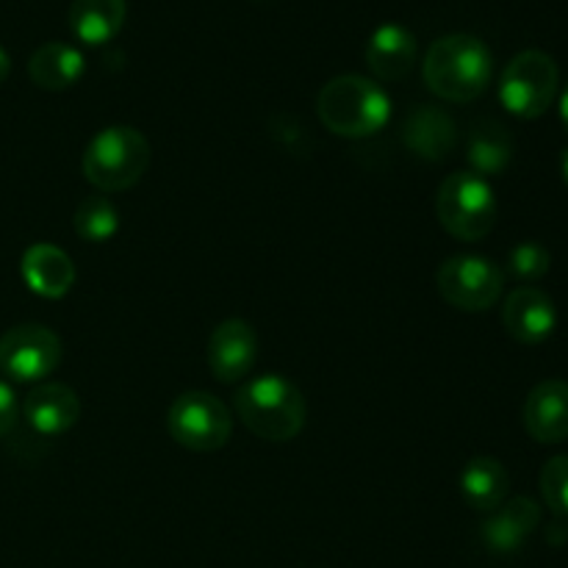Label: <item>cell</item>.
Returning a JSON list of instances; mask_svg holds the SVG:
<instances>
[{"label": "cell", "instance_id": "cell-1", "mask_svg": "<svg viewBox=\"0 0 568 568\" xmlns=\"http://www.w3.org/2000/svg\"><path fill=\"white\" fill-rule=\"evenodd\" d=\"M427 89L449 103L483 98L494 75L491 50L471 33H449L430 44L422 64Z\"/></svg>", "mask_w": 568, "mask_h": 568}, {"label": "cell", "instance_id": "cell-2", "mask_svg": "<svg viewBox=\"0 0 568 568\" xmlns=\"http://www.w3.org/2000/svg\"><path fill=\"white\" fill-rule=\"evenodd\" d=\"M239 419L264 442H292L303 433L308 405L303 392L281 375H261L244 383L233 397Z\"/></svg>", "mask_w": 568, "mask_h": 568}, {"label": "cell", "instance_id": "cell-3", "mask_svg": "<svg viewBox=\"0 0 568 568\" xmlns=\"http://www.w3.org/2000/svg\"><path fill=\"white\" fill-rule=\"evenodd\" d=\"M322 125L344 139L375 136L392 120V100L364 75H338L322 87L316 100Z\"/></svg>", "mask_w": 568, "mask_h": 568}, {"label": "cell", "instance_id": "cell-4", "mask_svg": "<svg viewBox=\"0 0 568 568\" xmlns=\"http://www.w3.org/2000/svg\"><path fill=\"white\" fill-rule=\"evenodd\" d=\"M150 166V142L131 125H111L89 142L83 175L103 194L136 186Z\"/></svg>", "mask_w": 568, "mask_h": 568}, {"label": "cell", "instance_id": "cell-5", "mask_svg": "<svg viewBox=\"0 0 568 568\" xmlns=\"http://www.w3.org/2000/svg\"><path fill=\"white\" fill-rule=\"evenodd\" d=\"M436 216L449 236L480 242L497 225V197L491 183L475 172L447 175L436 194Z\"/></svg>", "mask_w": 568, "mask_h": 568}, {"label": "cell", "instance_id": "cell-6", "mask_svg": "<svg viewBox=\"0 0 568 568\" xmlns=\"http://www.w3.org/2000/svg\"><path fill=\"white\" fill-rule=\"evenodd\" d=\"M560 70L544 50H521L499 78V100L519 120H538L558 98Z\"/></svg>", "mask_w": 568, "mask_h": 568}, {"label": "cell", "instance_id": "cell-7", "mask_svg": "<svg viewBox=\"0 0 568 568\" xmlns=\"http://www.w3.org/2000/svg\"><path fill=\"white\" fill-rule=\"evenodd\" d=\"M166 430L189 453H216L231 442L233 416L214 394L186 392L172 403Z\"/></svg>", "mask_w": 568, "mask_h": 568}, {"label": "cell", "instance_id": "cell-8", "mask_svg": "<svg viewBox=\"0 0 568 568\" xmlns=\"http://www.w3.org/2000/svg\"><path fill=\"white\" fill-rule=\"evenodd\" d=\"M436 286L453 308L480 314L503 297L505 272L483 255H453L438 266Z\"/></svg>", "mask_w": 568, "mask_h": 568}, {"label": "cell", "instance_id": "cell-9", "mask_svg": "<svg viewBox=\"0 0 568 568\" xmlns=\"http://www.w3.org/2000/svg\"><path fill=\"white\" fill-rule=\"evenodd\" d=\"M61 364V338L44 325H17L0 336V369L17 383H37Z\"/></svg>", "mask_w": 568, "mask_h": 568}, {"label": "cell", "instance_id": "cell-10", "mask_svg": "<svg viewBox=\"0 0 568 568\" xmlns=\"http://www.w3.org/2000/svg\"><path fill=\"white\" fill-rule=\"evenodd\" d=\"M258 361V336L244 320H225L209 338V369L220 383H239Z\"/></svg>", "mask_w": 568, "mask_h": 568}, {"label": "cell", "instance_id": "cell-11", "mask_svg": "<svg viewBox=\"0 0 568 568\" xmlns=\"http://www.w3.org/2000/svg\"><path fill=\"white\" fill-rule=\"evenodd\" d=\"M503 325L510 338L521 344H541L558 327V308L552 297L536 286L514 288L505 300Z\"/></svg>", "mask_w": 568, "mask_h": 568}, {"label": "cell", "instance_id": "cell-12", "mask_svg": "<svg viewBox=\"0 0 568 568\" xmlns=\"http://www.w3.org/2000/svg\"><path fill=\"white\" fill-rule=\"evenodd\" d=\"M81 397L67 383H39L22 403V419L39 436H61L81 419Z\"/></svg>", "mask_w": 568, "mask_h": 568}, {"label": "cell", "instance_id": "cell-13", "mask_svg": "<svg viewBox=\"0 0 568 568\" xmlns=\"http://www.w3.org/2000/svg\"><path fill=\"white\" fill-rule=\"evenodd\" d=\"M541 525V508L530 497L505 499L483 525V541L491 552L510 555L525 547L527 538Z\"/></svg>", "mask_w": 568, "mask_h": 568}, {"label": "cell", "instance_id": "cell-14", "mask_svg": "<svg viewBox=\"0 0 568 568\" xmlns=\"http://www.w3.org/2000/svg\"><path fill=\"white\" fill-rule=\"evenodd\" d=\"M525 430L538 444H560L568 438V383L544 381L525 399Z\"/></svg>", "mask_w": 568, "mask_h": 568}, {"label": "cell", "instance_id": "cell-15", "mask_svg": "<svg viewBox=\"0 0 568 568\" xmlns=\"http://www.w3.org/2000/svg\"><path fill=\"white\" fill-rule=\"evenodd\" d=\"M20 272L26 286L44 300H61L75 283V264L55 244H31L22 253Z\"/></svg>", "mask_w": 568, "mask_h": 568}, {"label": "cell", "instance_id": "cell-16", "mask_svg": "<svg viewBox=\"0 0 568 568\" xmlns=\"http://www.w3.org/2000/svg\"><path fill=\"white\" fill-rule=\"evenodd\" d=\"M419 55V42L414 31L399 22H386L366 42V64L381 81H403L410 75Z\"/></svg>", "mask_w": 568, "mask_h": 568}, {"label": "cell", "instance_id": "cell-17", "mask_svg": "<svg viewBox=\"0 0 568 568\" xmlns=\"http://www.w3.org/2000/svg\"><path fill=\"white\" fill-rule=\"evenodd\" d=\"M405 148L425 161H444L455 148V122L447 111L419 105L403 128Z\"/></svg>", "mask_w": 568, "mask_h": 568}, {"label": "cell", "instance_id": "cell-18", "mask_svg": "<svg viewBox=\"0 0 568 568\" xmlns=\"http://www.w3.org/2000/svg\"><path fill=\"white\" fill-rule=\"evenodd\" d=\"M87 72V59L78 48L67 42H48L33 50L28 61V75L44 92H64L75 87Z\"/></svg>", "mask_w": 568, "mask_h": 568}, {"label": "cell", "instance_id": "cell-19", "mask_svg": "<svg viewBox=\"0 0 568 568\" xmlns=\"http://www.w3.org/2000/svg\"><path fill=\"white\" fill-rule=\"evenodd\" d=\"M508 469L497 458H488V455L471 458L460 471V494H464L466 505L480 510V514L497 510L508 497Z\"/></svg>", "mask_w": 568, "mask_h": 568}, {"label": "cell", "instance_id": "cell-20", "mask_svg": "<svg viewBox=\"0 0 568 568\" xmlns=\"http://www.w3.org/2000/svg\"><path fill=\"white\" fill-rule=\"evenodd\" d=\"M128 17V0H72L70 28L83 44L111 42L122 31Z\"/></svg>", "mask_w": 568, "mask_h": 568}, {"label": "cell", "instance_id": "cell-21", "mask_svg": "<svg viewBox=\"0 0 568 568\" xmlns=\"http://www.w3.org/2000/svg\"><path fill=\"white\" fill-rule=\"evenodd\" d=\"M466 159H469L475 175H503L510 166V161H514V139H510V133L499 122H477L469 136Z\"/></svg>", "mask_w": 568, "mask_h": 568}, {"label": "cell", "instance_id": "cell-22", "mask_svg": "<svg viewBox=\"0 0 568 568\" xmlns=\"http://www.w3.org/2000/svg\"><path fill=\"white\" fill-rule=\"evenodd\" d=\"M72 225H75V236L83 242L105 244L120 231V214L105 194H92L78 203Z\"/></svg>", "mask_w": 568, "mask_h": 568}, {"label": "cell", "instance_id": "cell-23", "mask_svg": "<svg viewBox=\"0 0 568 568\" xmlns=\"http://www.w3.org/2000/svg\"><path fill=\"white\" fill-rule=\"evenodd\" d=\"M549 266H552V255H549V250L541 242H521L508 255L510 275L525 283L541 281L549 272Z\"/></svg>", "mask_w": 568, "mask_h": 568}, {"label": "cell", "instance_id": "cell-24", "mask_svg": "<svg viewBox=\"0 0 568 568\" xmlns=\"http://www.w3.org/2000/svg\"><path fill=\"white\" fill-rule=\"evenodd\" d=\"M541 494L558 519H568V455H558L544 464Z\"/></svg>", "mask_w": 568, "mask_h": 568}, {"label": "cell", "instance_id": "cell-25", "mask_svg": "<svg viewBox=\"0 0 568 568\" xmlns=\"http://www.w3.org/2000/svg\"><path fill=\"white\" fill-rule=\"evenodd\" d=\"M17 416H20V405H17L14 388L0 381V438L14 430Z\"/></svg>", "mask_w": 568, "mask_h": 568}, {"label": "cell", "instance_id": "cell-26", "mask_svg": "<svg viewBox=\"0 0 568 568\" xmlns=\"http://www.w3.org/2000/svg\"><path fill=\"white\" fill-rule=\"evenodd\" d=\"M9 72H11V59H9V53H6V50L0 48V83H3L6 78H9Z\"/></svg>", "mask_w": 568, "mask_h": 568}, {"label": "cell", "instance_id": "cell-27", "mask_svg": "<svg viewBox=\"0 0 568 568\" xmlns=\"http://www.w3.org/2000/svg\"><path fill=\"white\" fill-rule=\"evenodd\" d=\"M560 122H564V128L568 131V87L560 94Z\"/></svg>", "mask_w": 568, "mask_h": 568}, {"label": "cell", "instance_id": "cell-28", "mask_svg": "<svg viewBox=\"0 0 568 568\" xmlns=\"http://www.w3.org/2000/svg\"><path fill=\"white\" fill-rule=\"evenodd\" d=\"M560 172H564V181L568 186V148L564 150V155H560Z\"/></svg>", "mask_w": 568, "mask_h": 568}]
</instances>
